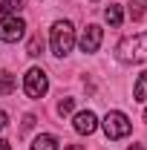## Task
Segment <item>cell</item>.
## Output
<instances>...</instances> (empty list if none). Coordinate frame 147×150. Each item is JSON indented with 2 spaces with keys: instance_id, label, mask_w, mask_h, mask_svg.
Masks as SVG:
<instances>
[{
  "instance_id": "ba28073f",
  "label": "cell",
  "mask_w": 147,
  "mask_h": 150,
  "mask_svg": "<svg viewBox=\"0 0 147 150\" xmlns=\"http://www.w3.org/2000/svg\"><path fill=\"white\" fill-rule=\"evenodd\" d=\"M104 20L110 23L112 29H118V26H121V20H124V12H121V6H115V3H112V6H107V9H104Z\"/></svg>"
},
{
  "instance_id": "d6986e66",
  "label": "cell",
  "mask_w": 147,
  "mask_h": 150,
  "mask_svg": "<svg viewBox=\"0 0 147 150\" xmlns=\"http://www.w3.org/2000/svg\"><path fill=\"white\" fill-rule=\"evenodd\" d=\"M64 150H84V147H81V144H66Z\"/></svg>"
},
{
  "instance_id": "7a4b0ae2",
  "label": "cell",
  "mask_w": 147,
  "mask_h": 150,
  "mask_svg": "<svg viewBox=\"0 0 147 150\" xmlns=\"http://www.w3.org/2000/svg\"><path fill=\"white\" fill-rule=\"evenodd\" d=\"M49 40H52V52H55L58 58L69 55V52H72V43H75V29H72V23H69V20H58L55 26H52Z\"/></svg>"
},
{
  "instance_id": "ffe728a7",
  "label": "cell",
  "mask_w": 147,
  "mask_h": 150,
  "mask_svg": "<svg viewBox=\"0 0 147 150\" xmlns=\"http://www.w3.org/2000/svg\"><path fill=\"white\" fill-rule=\"evenodd\" d=\"M130 150H144V147H141V144H133V147H130Z\"/></svg>"
},
{
  "instance_id": "ac0fdd59",
  "label": "cell",
  "mask_w": 147,
  "mask_h": 150,
  "mask_svg": "<svg viewBox=\"0 0 147 150\" xmlns=\"http://www.w3.org/2000/svg\"><path fill=\"white\" fill-rule=\"evenodd\" d=\"M0 150H12V144H9L6 139H0Z\"/></svg>"
},
{
  "instance_id": "3957f363",
  "label": "cell",
  "mask_w": 147,
  "mask_h": 150,
  "mask_svg": "<svg viewBox=\"0 0 147 150\" xmlns=\"http://www.w3.org/2000/svg\"><path fill=\"white\" fill-rule=\"evenodd\" d=\"M46 90H49V78H46V72L40 67H32L29 72L23 75V93L29 98H43Z\"/></svg>"
},
{
  "instance_id": "9c48e42d",
  "label": "cell",
  "mask_w": 147,
  "mask_h": 150,
  "mask_svg": "<svg viewBox=\"0 0 147 150\" xmlns=\"http://www.w3.org/2000/svg\"><path fill=\"white\" fill-rule=\"evenodd\" d=\"M32 150H58V139L52 133H43V136H37L32 142Z\"/></svg>"
},
{
  "instance_id": "4fadbf2b",
  "label": "cell",
  "mask_w": 147,
  "mask_h": 150,
  "mask_svg": "<svg viewBox=\"0 0 147 150\" xmlns=\"http://www.w3.org/2000/svg\"><path fill=\"white\" fill-rule=\"evenodd\" d=\"M147 15V0H136V3H130V18L133 20H141Z\"/></svg>"
},
{
  "instance_id": "8992f818",
  "label": "cell",
  "mask_w": 147,
  "mask_h": 150,
  "mask_svg": "<svg viewBox=\"0 0 147 150\" xmlns=\"http://www.w3.org/2000/svg\"><path fill=\"white\" fill-rule=\"evenodd\" d=\"M72 127H75V133H81V136H90V133H95V127H98V118H95V112H92V110L75 112Z\"/></svg>"
},
{
  "instance_id": "5bb4252c",
  "label": "cell",
  "mask_w": 147,
  "mask_h": 150,
  "mask_svg": "<svg viewBox=\"0 0 147 150\" xmlns=\"http://www.w3.org/2000/svg\"><path fill=\"white\" fill-rule=\"evenodd\" d=\"M26 52H29L32 58H37L40 52H43V38H40V35H35L32 40H29V46H26Z\"/></svg>"
},
{
  "instance_id": "2e32d148",
  "label": "cell",
  "mask_w": 147,
  "mask_h": 150,
  "mask_svg": "<svg viewBox=\"0 0 147 150\" xmlns=\"http://www.w3.org/2000/svg\"><path fill=\"white\" fill-rule=\"evenodd\" d=\"M32 127H35V115H26L23 118V130H32Z\"/></svg>"
},
{
  "instance_id": "e0dca14e",
  "label": "cell",
  "mask_w": 147,
  "mask_h": 150,
  "mask_svg": "<svg viewBox=\"0 0 147 150\" xmlns=\"http://www.w3.org/2000/svg\"><path fill=\"white\" fill-rule=\"evenodd\" d=\"M6 124H9V115L0 110V130H6Z\"/></svg>"
},
{
  "instance_id": "277c9868",
  "label": "cell",
  "mask_w": 147,
  "mask_h": 150,
  "mask_svg": "<svg viewBox=\"0 0 147 150\" xmlns=\"http://www.w3.org/2000/svg\"><path fill=\"white\" fill-rule=\"evenodd\" d=\"M130 130H133V124H130V118L124 112L110 110L104 115V133H107V139H124V136H130Z\"/></svg>"
},
{
  "instance_id": "8fae6325",
  "label": "cell",
  "mask_w": 147,
  "mask_h": 150,
  "mask_svg": "<svg viewBox=\"0 0 147 150\" xmlns=\"http://www.w3.org/2000/svg\"><path fill=\"white\" fill-rule=\"evenodd\" d=\"M15 87H18L15 75H12V72H0V95H9V93H15Z\"/></svg>"
},
{
  "instance_id": "7c38bea8",
  "label": "cell",
  "mask_w": 147,
  "mask_h": 150,
  "mask_svg": "<svg viewBox=\"0 0 147 150\" xmlns=\"http://www.w3.org/2000/svg\"><path fill=\"white\" fill-rule=\"evenodd\" d=\"M133 95H136V101H147V72L139 75V81L133 87Z\"/></svg>"
},
{
  "instance_id": "30bf717a",
  "label": "cell",
  "mask_w": 147,
  "mask_h": 150,
  "mask_svg": "<svg viewBox=\"0 0 147 150\" xmlns=\"http://www.w3.org/2000/svg\"><path fill=\"white\" fill-rule=\"evenodd\" d=\"M20 9H23L20 0H0V15H3V18H15Z\"/></svg>"
},
{
  "instance_id": "44dd1931",
  "label": "cell",
  "mask_w": 147,
  "mask_h": 150,
  "mask_svg": "<svg viewBox=\"0 0 147 150\" xmlns=\"http://www.w3.org/2000/svg\"><path fill=\"white\" fill-rule=\"evenodd\" d=\"M144 121H147V110H144Z\"/></svg>"
},
{
  "instance_id": "6da1fadb",
  "label": "cell",
  "mask_w": 147,
  "mask_h": 150,
  "mask_svg": "<svg viewBox=\"0 0 147 150\" xmlns=\"http://www.w3.org/2000/svg\"><path fill=\"white\" fill-rule=\"evenodd\" d=\"M115 55H118V61H124V64H141V61H147V32L124 38L115 46Z\"/></svg>"
},
{
  "instance_id": "52a82bcc",
  "label": "cell",
  "mask_w": 147,
  "mask_h": 150,
  "mask_svg": "<svg viewBox=\"0 0 147 150\" xmlns=\"http://www.w3.org/2000/svg\"><path fill=\"white\" fill-rule=\"evenodd\" d=\"M101 38H104L101 26L90 23V26L84 29V35H81V49H84V52H98V46H101Z\"/></svg>"
},
{
  "instance_id": "9a60e30c",
  "label": "cell",
  "mask_w": 147,
  "mask_h": 150,
  "mask_svg": "<svg viewBox=\"0 0 147 150\" xmlns=\"http://www.w3.org/2000/svg\"><path fill=\"white\" fill-rule=\"evenodd\" d=\"M72 107H75V101H72V98H61V101H58V112H61V115L72 112Z\"/></svg>"
},
{
  "instance_id": "5b68a950",
  "label": "cell",
  "mask_w": 147,
  "mask_h": 150,
  "mask_svg": "<svg viewBox=\"0 0 147 150\" xmlns=\"http://www.w3.org/2000/svg\"><path fill=\"white\" fill-rule=\"evenodd\" d=\"M26 35V23L15 15V18H0V40L6 43H18Z\"/></svg>"
}]
</instances>
